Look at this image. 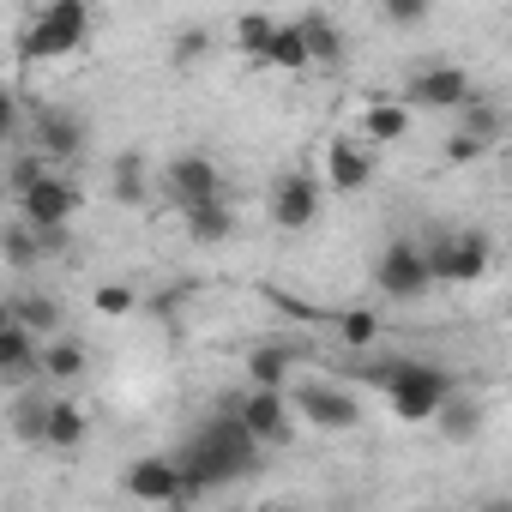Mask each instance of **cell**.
I'll use <instances>...</instances> for the list:
<instances>
[{
    "label": "cell",
    "mask_w": 512,
    "mask_h": 512,
    "mask_svg": "<svg viewBox=\"0 0 512 512\" xmlns=\"http://www.w3.org/2000/svg\"><path fill=\"white\" fill-rule=\"evenodd\" d=\"M296 31H302L308 67H338V61H344V31H338L326 13H302V19H296Z\"/></svg>",
    "instance_id": "e0dca14e"
},
{
    "label": "cell",
    "mask_w": 512,
    "mask_h": 512,
    "mask_svg": "<svg viewBox=\"0 0 512 512\" xmlns=\"http://www.w3.org/2000/svg\"><path fill=\"white\" fill-rule=\"evenodd\" d=\"M205 49H211V31H199V25H187L175 43H169V61L175 67H193V61H205Z\"/></svg>",
    "instance_id": "1f68e13d"
},
{
    "label": "cell",
    "mask_w": 512,
    "mask_h": 512,
    "mask_svg": "<svg viewBox=\"0 0 512 512\" xmlns=\"http://www.w3.org/2000/svg\"><path fill=\"white\" fill-rule=\"evenodd\" d=\"M410 127H416V115L404 97L398 103H362V145H398Z\"/></svg>",
    "instance_id": "9a60e30c"
},
{
    "label": "cell",
    "mask_w": 512,
    "mask_h": 512,
    "mask_svg": "<svg viewBox=\"0 0 512 512\" xmlns=\"http://www.w3.org/2000/svg\"><path fill=\"white\" fill-rule=\"evenodd\" d=\"M121 494H127V500H145V506H181V500H193L187 482H181V470H175V458H163V452L127 464Z\"/></svg>",
    "instance_id": "30bf717a"
},
{
    "label": "cell",
    "mask_w": 512,
    "mask_h": 512,
    "mask_svg": "<svg viewBox=\"0 0 512 512\" xmlns=\"http://www.w3.org/2000/svg\"><path fill=\"white\" fill-rule=\"evenodd\" d=\"M7 320H13V308H7V302H0V326H7Z\"/></svg>",
    "instance_id": "d590c367"
},
{
    "label": "cell",
    "mask_w": 512,
    "mask_h": 512,
    "mask_svg": "<svg viewBox=\"0 0 512 512\" xmlns=\"http://www.w3.org/2000/svg\"><path fill=\"white\" fill-rule=\"evenodd\" d=\"M482 416H488V410H482V398H476V392H446V398H440V410H434L428 422H440V434H446V440H476V434H482Z\"/></svg>",
    "instance_id": "2e32d148"
},
{
    "label": "cell",
    "mask_w": 512,
    "mask_h": 512,
    "mask_svg": "<svg viewBox=\"0 0 512 512\" xmlns=\"http://www.w3.org/2000/svg\"><path fill=\"white\" fill-rule=\"evenodd\" d=\"M422 260H428V278H434V284H476V278H488V266H494V241H488L482 229L434 235V241L422 247Z\"/></svg>",
    "instance_id": "277c9868"
},
{
    "label": "cell",
    "mask_w": 512,
    "mask_h": 512,
    "mask_svg": "<svg viewBox=\"0 0 512 512\" xmlns=\"http://www.w3.org/2000/svg\"><path fill=\"white\" fill-rule=\"evenodd\" d=\"M85 368H91V356H85L79 338H61V344L43 350V374H49V380H79Z\"/></svg>",
    "instance_id": "484cf974"
},
{
    "label": "cell",
    "mask_w": 512,
    "mask_h": 512,
    "mask_svg": "<svg viewBox=\"0 0 512 512\" xmlns=\"http://www.w3.org/2000/svg\"><path fill=\"white\" fill-rule=\"evenodd\" d=\"M338 338H344L350 350H374V338H380V320H374L368 308H350V314H338Z\"/></svg>",
    "instance_id": "83f0119b"
},
{
    "label": "cell",
    "mask_w": 512,
    "mask_h": 512,
    "mask_svg": "<svg viewBox=\"0 0 512 512\" xmlns=\"http://www.w3.org/2000/svg\"><path fill=\"white\" fill-rule=\"evenodd\" d=\"M470 97V79H464V67H422V73H410V85H404V103L410 109H458Z\"/></svg>",
    "instance_id": "4fadbf2b"
},
{
    "label": "cell",
    "mask_w": 512,
    "mask_h": 512,
    "mask_svg": "<svg viewBox=\"0 0 512 512\" xmlns=\"http://www.w3.org/2000/svg\"><path fill=\"white\" fill-rule=\"evenodd\" d=\"M91 37V7L85 0H49V7L31 19V31L19 37V61L37 67V61H61L73 49H85Z\"/></svg>",
    "instance_id": "3957f363"
},
{
    "label": "cell",
    "mask_w": 512,
    "mask_h": 512,
    "mask_svg": "<svg viewBox=\"0 0 512 512\" xmlns=\"http://www.w3.org/2000/svg\"><path fill=\"white\" fill-rule=\"evenodd\" d=\"M19 199V223H31L37 235H43V253H55V247H67V223L79 217V205H85V193H79V181H67V175H37L31 187H19L13 193Z\"/></svg>",
    "instance_id": "7a4b0ae2"
},
{
    "label": "cell",
    "mask_w": 512,
    "mask_h": 512,
    "mask_svg": "<svg viewBox=\"0 0 512 512\" xmlns=\"http://www.w3.org/2000/svg\"><path fill=\"white\" fill-rule=\"evenodd\" d=\"M85 434H91L85 410H79L73 398H55V404H49V416H43V446H55V452H79V446H85Z\"/></svg>",
    "instance_id": "ac0fdd59"
},
{
    "label": "cell",
    "mask_w": 512,
    "mask_h": 512,
    "mask_svg": "<svg viewBox=\"0 0 512 512\" xmlns=\"http://www.w3.org/2000/svg\"><path fill=\"white\" fill-rule=\"evenodd\" d=\"M374 284H380V296H386V302H422V296L434 290L422 247H416V241H392L380 260H374Z\"/></svg>",
    "instance_id": "8992f818"
},
{
    "label": "cell",
    "mask_w": 512,
    "mask_h": 512,
    "mask_svg": "<svg viewBox=\"0 0 512 512\" xmlns=\"http://www.w3.org/2000/svg\"><path fill=\"white\" fill-rule=\"evenodd\" d=\"M115 199H121V205H139V199H145V163H139V157H121V163H115Z\"/></svg>",
    "instance_id": "f1b7e54d"
},
{
    "label": "cell",
    "mask_w": 512,
    "mask_h": 512,
    "mask_svg": "<svg viewBox=\"0 0 512 512\" xmlns=\"http://www.w3.org/2000/svg\"><path fill=\"white\" fill-rule=\"evenodd\" d=\"M43 416H49L43 398H19V410H13V434L31 440V446H43Z\"/></svg>",
    "instance_id": "4dcf8cb0"
},
{
    "label": "cell",
    "mask_w": 512,
    "mask_h": 512,
    "mask_svg": "<svg viewBox=\"0 0 512 512\" xmlns=\"http://www.w3.org/2000/svg\"><path fill=\"white\" fill-rule=\"evenodd\" d=\"M0 260H7L13 272H37L43 266V235L31 223H7L0 229Z\"/></svg>",
    "instance_id": "44dd1931"
},
{
    "label": "cell",
    "mask_w": 512,
    "mask_h": 512,
    "mask_svg": "<svg viewBox=\"0 0 512 512\" xmlns=\"http://www.w3.org/2000/svg\"><path fill=\"white\" fill-rule=\"evenodd\" d=\"M260 452H266V446L241 428L235 410H217V416L175 452V470H181L187 494H205V488H223V482L253 476V470H260Z\"/></svg>",
    "instance_id": "6da1fadb"
},
{
    "label": "cell",
    "mask_w": 512,
    "mask_h": 512,
    "mask_svg": "<svg viewBox=\"0 0 512 512\" xmlns=\"http://www.w3.org/2000/svg\"><path fill=\"white\" fill-rule=\"evenodd\" d=\"M19 133V97L7 91V85H0V145H7Z\"/></svg>",
    "instance_id": "e575fe53"
},
{
    "label": "cell",
    "mask_w": 512,
    "mask_h": 512,
    "mask_svg": "<svg viewBox=\"0 0 512 512\" xmlns=\"http://www.w3.org/2000/svg\"><path fill=\"white\" fill-rule=\"evenodd\" d=\"M380 7H386V19H392V25H404V31L428 19V0H380Z\"/></svg>",
    "instance_id": "836d02e7"
},
{
    "label": "cell",
    "mask_w": 512,
    "mask_h": 512,
    "mask_svg": "<svg viewBox=\"0 0 512 512\" xmlns=\"http://www.w3.org/2000/svg\"><path fill=\"white\" fill-rule=\"evenodd\" d=\"M97 314H109V320H121V314H133L139 308V290L133 284H97Z\"/></svg>",
    "instance_id": "f546056e"
},
{
    "label": "cell",
    "mask_w": 512,
    "mask_h": 512,
    "mask_svg": "<svg viewBox=\"0 0 512 512\" xmlns=\"http://www.w3.org/2000/svg\"><path fill=\"white\" fill-rule=\"evenodd\" d=\"M181 217H187V235H193L199 247H217V241H229V235H235V211L223 205V193H217V199L187 205Z\"/></svg>",
    "instance_id": "ffe728a7"
},
{
    "label": "cell",
    "mask_w": 512,
    "mask_h": 512,
    "mask_svg": "<svg viewBox=\"0 0 512 512\" xmlns=\"http://www.w3.org/2000/svg\"><path fill=\"white\" fill-rule=\"evenodd\" d=\"M0 374H43V344L19 320L0 326Z\"/></svg>",
    "instance_id": "d6986e66"
},
{
    "label": "cell",
    "mask_w": 512,
    "mask_h": 512,
    "mask_svg": "<svg viewBox=\"0 0 512 512\" xmlns=\"http://www.w3.org/2000/svg\"><path fill=\"white\" fill-rule=\"evenodd\" d=\"M290 410H302L314 428H326V434H344V428H356L362 422V404H356V392H344V386H326V380H308L302 392H296V404Z\"/></svg>",
    "instance_id": "7c38bea8"
},
{
    "label": "cell",
    "mask_w": 512,
    "mask_h": 512,
    "mask_svg": "<svg viewBox=\"0 0 512 512\" xmlns=\"http://www.w3.org/2000/svg\"><path fill=\"white\" fill-rule=\"evenodd\" d=\"M7 308H13V320H19L25 332H37V338L61 332V302H55V296H43V290H25V296H13Z\"/></svg>",
    "instance_id": "7402d4cb"
},
{
    "label": "cell",
    "mask_w": 512,
    "mask_h": 512,
    "mask_svg": "<svg viewBox=\"0 0 512 512\" xmlns=\"http://www.w3.org/2000/svg\"><path fill=\"white\" fill-rule=\"evenodd\" d=\"M482 151H488V139H476V133H464V127L446 133V163H476Z\"/></svg>",
    "instance_id": "d6a6232c"
},
{
    "label": "cell",
    "mask_w": 512,
    "mask_h": 512,
    "mask_svg": "<svg viewBox=\"0 0 512 512\" xmlns=\"http://www.w3.org/2000/svg\"><path fill=\"white\" fill-rule=\"evenodd\" d=\"M320 175H308V169H284L278 181H272V223L278 229H290V235H302L308 223H320Z\"/></svg>",
    "instance_id": "ba28073f"
},
{
    "label": "cell",
    "mask_w": 512,
    "mask_h": 512,
    "mask_svg": "<svg viewBox=\"0 0 512 512\" xmlns=\"http://www.w3.org/2000/svg\"><path fill=\"white\" fill-rule=\"evenodd\" d=\"M452 115H458V127H464V133H476V139H488V145H494V139H500V127H506V121H500V109H494V103H482L476 91H470Z\"/></svg>",
    "instance_id": "d4e9b609"
},
{
    "label": "cell",
    "mask_w": 512,
    "mask_h": 512,
    "mask_svg": "<svg viewBox=\"0 0 512 512\" xmlns=\"http://www.w3.org/2000/svg\"><path fill=\"white\" fill-rule=\"evenodd\" d=\"M266 67H278V73H302L308 67V49H302V31L296 25H272V43H266V55H260Z\"/></svg>",
    "instance_id": "cb8c5ba5"
},
{
    "label": "cell",
    "mask_w": 512,
    "mask_h": 512,
    "mask_svg": "<svg viewBox=\"0 0 512 512\" xmlns=\"http://www.w3.org/2000/svg\"><path fill=\"white\" fill-rule=\"evenodd\" d=\"M272 25H278V19H266V13H241V19H235V49L260 61L266 43H272Z\"/></svg>",
    "instance_id": "4316f807"
},
{
    "label": "cell",
    "mask_w": 512,
    "mask_h": 512,
    "mask_svg": "<svg viewBox=\"0 0 512 512\" xmlns=\"http://www.w3.org/2000/svg\"><path fill=\"white\" fill-rule=\"evenodd\" d=\"M452 392V374L434 368V362H398L392 380H386V398H392V416L404 422H428L440 410V398Z\"/></svg>",
    "instance_id": "5b68a950"
},
{
    "label": "cell",
    "mask_w": 512,
    "mask_h": 512,
    "mask_svg": "<svg viewBox=\"0 0 512 512\" xmlns=\"http://www.w3.org/2000/svg\"><path fill=\"white\" fill-rule=\"evenodd\" d=\"M374 181V151L362 139H332L326 145V187L332 193H362Z\"/></svg>",
    "instance_id": "5bb4252c"
},
{
    "label": "cell",
    "mask_w": 512,
    "mask_h": 512,
    "mask_svg": "<svg viewBox=\"0 0 512 512\" xmlns=\"http://www.w3.org/2000/svg\"><path fill=\"white\" fill-rule=\"evenodd\" d=\"M290 362H296L290 344H260V350H247V380L253 386H284L290 380Z\"/></svg>",
    "instance_id": "603a6c76"
},
{
    "label": "cell",
    "mask_w": 512,
    "mask_h": 512,
    "mask_svg": "<svg viewBox=\"0 0 512 512\" xmlns=\"http://www.w3.org/2000/svg\"><path fill=\"white\" fill-rule=\"evenodd\" d=\"M163 193L187 211V205H199V199H217V193H223V169H217L205 151H181V157H169V169H163Z\"/></svg>",
    "instance_id": "8fae6325"
},
{
    "label": "cell",
    "mask_w": 512,
    "mask_h": 512,
    "mask_svg": "<svg viewBox=\"0 0 512 512\" xmlns=\"http://www.w3.org/2000/svg\"><path fill=\"white\" fill-rule=\"evenodd\" d=\"M85 139H91V127H85V115H73V109H37V115H31V145H37L43 163H73V157H85Z\"/></svg>",
    "instance_id": "9c48e42d"
},
{
    "label": "cell",
    "mask_w": 512,
    "mask_h": 512,
    "mask_svg": "<svg viewBox=\"0 0 512 512\" xmlns=\"http://www.w3.org/2000/svg\"><path fill=\"white\" fill-rule=\"evenodd\" d=\"M229 410L241 416V428L260 440V446H284V440L296 434V416H290L284 386H247V398H235Z\"/></svg>",
    "instance_id": "52a82bcc"
}]
</instances>
